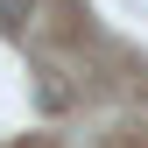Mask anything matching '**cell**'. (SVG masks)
Returning a JSON list of instances; mask_svg holds the SVG:
<instances>
[{"label": "cell", "mask_w": 148, "mask_h": 148, "mask_svg": "<svg viewBox=\"0 0 148 148\" xmlns=\"http://www.w3.org/2000/svg\"><path fill=\"white\" fill-rule=\"evenodd\" d=\"M21 14H28V0H0V21L7 28H21Z\"/></svg>", "instance_id": "obj_1"}]
</instances>
